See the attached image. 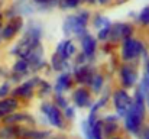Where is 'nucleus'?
<instances>
[{"label": "nucleus", "mask_w": 149, "mask_h": 139, "mask_svg": "<svg viewBox=\"0 0 149 139\" xmlns=\"http://www.w3.org/2000/svg\"><path fill=\"white\" fill-rule=\"evenodd\" d=\"M88 20V13L83 12V13H78L77 16H70L65 23H64V32L65 35H71V34H75L78 35L80 38L87 34L86 32V23Z\"/></svg>", "instance_id": "1"}, {"label": "nucleus", "mask_w": 149, "mask_h": 139, "mask_svg": "<svg viewBox=\"0 0 149 139\" xmlns=\"http://www.w3.org/2000/svg\"><path fill=\"white\" fill-rule=\"evenodd\" d=\"M145 51L143 44L138 39H133L132 36L130 38H126L123 39V46H122V58L125 61H132L135 58H138L142 52Z\"/></svg>", "instance_id": "2"}, {"label": "nucleus", "mask_w": 149, "mask_h": 139, "mask_svg": "<svg viewBox=\"0 0 149 139\" xmlns=\"http://www.w3.org/2000/svg\"><path fill=\"white\" fill-rule=\"evenodd\" d=\"M113 103H114V107L117 110V115L120 117H125L130 104H132V98L125 90H119L113 94Z\"/></svg>", "instance_id": "3"}, {"label": "nucleus", "mask_w": 149, "mask_h": 139, "mask_svg": "<svg viewBox=\"0 0 149 139\" xmlns=\"http://www.w3.org/2000/svg\"><path fill=\"white\" fill-rule=\"evenodd\" d=\"M142 120H143V116L141 113H138L132 107V104H130V107H129V110H127V113L125 116V126H126V129L130 133H138L139 128L142 125Z\"/></svg>", "instance_id": "4"}, {"label": "nucleus", "mask_w": 149, "mask_h": 139, "mask_svg": "<svg viewBox=\"0 0 149 139\" xmlns=\"http://www.w3.org/2000/svg\"><path fill=\"white\" fill-rule=\"evenodd\" d=\"M41 110L47 115V117H48V120H49V123L52 126L59 128V129L62 128V115H61L59 109H58L55 104L44 103V104L41 106Z\"/></svg>", "instance_id": "5"}, {"label": "nucleus", "mask_w": 149, "mask_h": 139, "mask_svg": "<svg viewBox=\"0 0 149 139\" xmlns=\"http://www.w3.org/2000/svg\"><path fill=\"white\" fill-rule=\"evenodd\" d=\"M120 77H122V84L123 87H132L136 83V73H133V70L127 65H123L120 68Z\"/></svg>", "instance_id": "6"}, {"label": "nucleus", "mask_w": 149, "mask_h": 139, "mask_svg": "<svg viewBox=\"0 0 149 139\" xmlns=\"http://www.w3.org/2000/svg\"><path fill=\"white\" fill-rule=\"evenodd\" d=\"M81 46H83V52H84L86 57H93L94 52H96L97 44H96V39H94L91 35L84 34V35L81 36Z\"/></svg>", "instance_id": "7"}, {"label": "nucleus", "mask_w": 149, "mask_h": 139, "mask_svg": "<svg viewBox=\"0 0 149 139\" xmlns=\"http://www.w3.org/2000/svg\"><path fill=\"white\" fill-rule=\"evenodd\" d=\"M74 51H75V48L71 41H62V42H59V45L56 48V57L61 58L62 61H67L68 57L74 54Z\"/></svg>", "instance_id": "8"}, {"label": "nucleus", "mask_w": 149, "mask_h": 139, "mask_svg": "<svg viewBox=\"0 0 149 139\" xmlns=\"http://www.w3.org/2000/svg\"><path fill=\"white\" fill-rule=\"evenodd\" d=\"M20 26H22L20 19H16V20L7 23V26H4V28L1 29V32H0V38H1V39H10V38H13V36L16 35V32L19 31Z\"/></svg>", "instance_id": "9"}, {"label": "nucleus", "mask_w": 149, "mask_h": 139, "mask_svg": "<svg viewBox=\"0 0 149 139\" xmlns=\"http://www.w3.org/2000/svg\"><path fill=\"white\" fill-rule=\"evenodd\" d=\"M74 101L78 107H90V94L86 89H77L74 92Z\"/></svg>", "instance_id": "10"}, {"label": "nucleus", "mask_w": 149, "mask_h": 139, "mask_svg": "<svg viewBox=\"0 0 149 139\" xmlns=\"http://www.w3.org/2000/svg\"><path fill=\"white\" fill-rule=\"evenodd\" d=\"M75 80L81 84H91V80H93V74H91V70L88 67H78L75 68Z\"/></svg>", "instance_id": "11"}, {"label": "nucleus", "mask_w": 149, "mask_h": 139, "mask_svg": "<svg viewBox=\"0 0 149 139\" xmlns=\"http://www.w3.org/2000/svg\"><path fill=\"white\" fill-rule=\"evenodd\" d=\"M17 107V100L16 98H1L0 100V117H4L6 115L12 113Z\"/></svg>", "instance_id": "12"}, {"label": "nucleus", "mask_w": 149, "mask_h": 139, "mask_svg": "<svg viewBox=\"0 0 149 139\" xmlns=\"http://www.w3.org/2000/svg\"><path fill=\"white\" fill-rule=\"evenodd\" d=\"M70 86H71V77L68 73H64L58 77V81L55 84V92H56V94H62L64 90L70 89Z\"/></svg>", "instance_id": "13"}, {"label": "nucleus", "mask_w": 149, "mask_h": 139, "mask_svg": "<svg viewBox=\"0 0 149 139\" xmlns=\"http://www.w3.org/2000/svg\"><path fill=\"white\" fill-rule=\"evenodd\" d=\"M35 81H36V80L23 83L22 86H19V87L13 92V96H15V97H17V96H19V97H29V96H32V87H33Z\"/></svg>", "instance_id": "14"}, {"label": "nucleus", "mask_w": 149, "mask_h": 139, "mask_svg": "<svg viewBox=\"0 0 149 139\" xmlns=\"http://www.w3.org/2000/svg\"><path fill=\"white\" fill-rule=\"evenodd\" d=\"M28 67H29V64H28L23 58H20V59H17V61L15 62V65H13V73H16V74H25V73L28 71Z\"/></svg>", "instance_id": "15"}, {"label": "nucleus", "mask_w": 149, "mask_h": 139, "mask_svg": "<svg viewBox=\"0 0 149 139\" xmlns=\"http://www.w3.org/2000/svg\"><path fill=\"white\" fill-rule=\"evenodd\" d=\"M133 29L130 25L127 23H119V34H120V39H126V38H130Z\"/></svg>", "instance_id": "16"}, {"label": "nucleus", "mask_w": 149, "mask_h": 139, "mask_svg": "<svg viewBox=\"0 0 149 139\" xmlns=\"http://www.w3.org/2000/svg\"><path fill=\"white\" fill-rule=\"evenodd\" d=\"M91 133H93V139H101L103 138V122L96 120L91 126Z\"/></svg>", "instance_id": "17"}, {"label": "nucleus", "mask_w": 149, "mask_h": 139, "mask_svg": "<svg viewBox=\"0 0 149 139\" xmlns=\"http://www.w3.org/2000/svg\"><path fill=\"white\" fill-rule=\"evenodd\" d=\"M15 135H16V132L13 131V128L12 126H6V128H3L1 131H0V139H7V138H15Z\"/></svg>", "instance_id": "18"}, {"label": "nucleus", "mask_w": 149, "mask_h": 139, "mask_svg": "<svg viewBox=\"0 0 149 139\" xmlns=\"http://www.w3.org/2000/svg\"><path fill=\"white\" fill-rule=\"evenodd\" d=\"M101 86H103V77L101 75H93V80H91V87L96 93H99L101 90Z\"/></svg>", "instance_id": "19"}, {"label": "nucleus", "mask_w": 149, "mask_h": 139, "mask_svg": "<svg viewBox=\"0 0 149 139\" xmlns=\"http://www.w3.org/2000/svg\"><path fill=\"white\" fill-rule=\"evenodd\" d=\"M20 120H25V115H10L4 117V122L6 123H15V122H20Z\"/></svg>", "instance_id": "20"}, {"label": "nucleus", "mask_w": 149, "mask_h": 139, "mask_svg": "<svg viewBox=\"0 0 149 139\" xmlns=\"http://www.w3.org/2000/svg\"><path fill=\"white\" fill-rule=\"evenodd\" d=\"M23 136L32 139H44L45 136H48V132H28V133H23Z\"/></svg>", "instance_id": "21"}, {"label": "nucleus", "mask_w": 149, "mask_h": 139, "mask_svg": "<svg viewBox=\"0 0 149 139\" xmlns=\"http://www.w3.org/2000/svg\"><path fill=\"white\" fill-rule=\"evenodd\" d=\"M109 34H110V25L100 29L99 34H97V38H99L100 41H106V39L109 38Z\"/></svg>", "instance_id": "22"}, {"label": "nucleus", "mask_w": 149, "mask_h": 139, "mask_svg": "<svg viewBox=\"0 0 149 139\" xmlns=\"http://www.w3.org/2000/svg\"><path fill=\"white\" fill-rule=\"evenodd\" d=\"M139 20H141V23H143V25H149V6L143 9V12H142L141 16H139Z\"/></svg>", "instance_id": "23"}, {"label": "nucleus", "mask_w": 149, "mask_h": 139, "mask_svg": "<svg viewBox=\"0 0 149 139\" xmlns=\"http://www.w3.org/2000/svg\"><path fill=\"white\" fill-rule=\"evenodd\" d=\"M97 28H104V26H109L110 25V22L106 19V17H100V16H97L96 17V23H94Z\"/></svg>", "instance_id": "24"}, {"label": "nucleus", "mask_w": 149, "mask_h": 139, "mask_svg": "<svg viewBox=\"0 0 149 139\" xmlns=\"http://www.w3.org/2000/svg\"><path fill=\"white\" fill-rule=\"evenodd\" d=\"M9 92H10V87H9V84H7V83L1 84V86H0V98H4V97H7Z\"/></svg>", "instance_id": "25"}, {"label": "nucleus", "mask_w": 149, "mask_h": 139, "mask_svg": "<svg viewBox=\"0 0 149 139\" xmlns=\"http://www.w3.org/2000/svg\"><path fill=\"white\" fill-rule=\"evenodd\" d=\"M56 104L59 106V107H62V109H65L67 106H68V103H67V100L61 96V94H56Z\"/></svg>", "instance_id": "26"}, {"label": "nucleus", "mask_w": 149, "mask_h": 139, "mask_svg": "<svg viewBox=\"0 0 149 139\" xmlns=\"http://www.w3.org/2000/svg\"><path fill=\"white\" fill-rule=\"evenodd\" d=\"M62 3L67 7H77L78 3H80V0H62Z\"/></svg>", "instance_id": "27"}, {"label": "nucleus", "mask_w": 149, "mask_h": 139, "mask_svg": "<svg viewBox=\"0 0 149 139\" xmlns=\"http://www.w3.org/2000/svg\"><path fill=\"white\" fill-rule=\"evenodd\" d=\"M64 110H65V116H67L68 119H72V117H74V109H72V107L67 106Z\"/></svg>", "instance_id": "28"}, {"label": "nucleus", "mask_w": 149, "mask_h": 139, "mask_svg": "<svg viewBox=\"0 0 149 139\" xmlns=\"http://www.w3.org/2000/svg\"><path fill=\"white\" fill-rule=\"evenodd\" d=\"M141 139H149V126H146L145 129H143V132H142V136Z\"/></svg>", "instance_id": "29"}, {"label": "nucleus", "mask_w": 149, "mask_h": 139, "mask_svg": "<svg viewBox=\"0 0 149 139\" xmlns=\"http://www.w3.org/2000/svg\"><path fill=\"white\" fill-rule=\"evenodd\" d=\"M97 1H99V3H101V4H104V3H107L109 0H97Z\"/></svg>", "instance_id": "30"}, {"label": "nucleus", "mask_w": 149, "mask_h": 139, "mask_svg": "<svg viewBox=\"0 0 149 139\" xmlns=\"http://www.w3.org/2000/svg\"><path fill=\"white\" fill-rule=\"evenodd\" d=\"M86 1H90V3H94L96 0H86Z\"/></svg>", "instance_id": "31"}, {"label": "nucleus", "mask_w": 149, "mask_h": 139, "mask_svg": "<svg viewBox=\"0 0 149 139\" xmlns=\"http://www.w3.org/2000/svg\"><path fill=\"white\" fill-rule=\"evenodd\" d=\"M113 139H119V138H113Z\"/></svg>", "instance_id": "32"}, {"label": "nucleus", "mask_w": 149, "mask_h": 139, "mask_svg": "<svg viewBox=\"0 0 149 139\" xmlns=\"http://www.w3.org/2000/svg\"><path fill=\"white\" fill-rule=\"evenodd\" d=\"M0 119H1V117H0Z\"/></svg>", "instance_id": "33"}, {"label": "nucleus", "mask_w": 149, "mask_h": 139, "mask_svg": "<svg viewBox=\"0 0 149 139\" xmlns=\"http://www.w3.org/2000/svg\"><path fill=\"white\" fill-rule=\"evenodd\" d=\"M0 39H1V38H0Z\"/></svg>", "instance_id": "34"}]
</instances>
